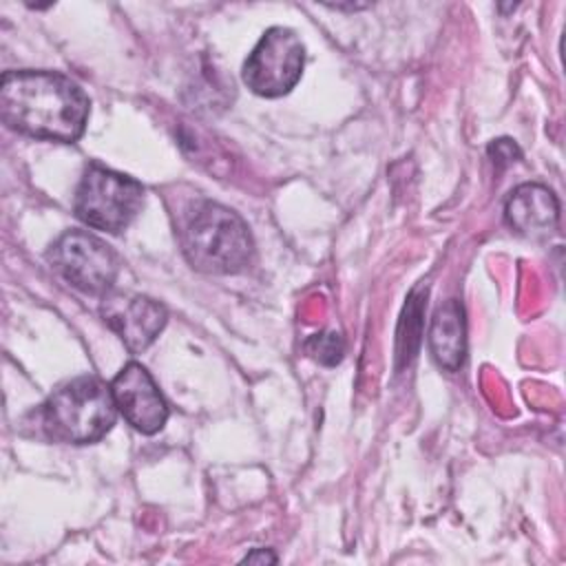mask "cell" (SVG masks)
Returning a JSON list of instances; mask_svg holds the SVG:
<instances>
[{
	"label": "cell",
	"mask_w": 566,
	"mask_h": 566,
	"mask_svg": "<svg viewBox=\"0 0 566 566\" xmlns=\"http://www.w3.org/2000/svg\"><path fill=\"white\" fill-rule=\"evenodd\" d=\"M0 117L22 135L71 144L84 135L88 97L55 71H7L0 80Z\"/></svg>",
	"instance_id": "obj_1"
},
{
	"label": "cell",
	"mask_w": 566,
	"mask_h": 566,
	"mask_svg": "<svg viewBox=\"0 0 566 566\" xmlns=\"http://www.w3.org/2000/svg\"><path fill=\"white\" fill-rule=\"evenodd\" d=\"M179 243L186 261L206 274H237L254 254L248 223L214 201L195 203L181 223Z\"/></svg>",
	"instance_id": "obj_2"
},
{
	"label": "cell",
	"mask_w": 566,
	"mask_h": 566,
	"mask_svg": "<svg viewBox=\"0 0 566 566\" xmlns=\"http://www.w3.org/2000/svg\"><path fill=\"white\" fill-rule=\"evenodd\" d=\"M40 427L53 442L91 444L102 440L117 418L111 385L80 376L57 387L40 407Z\"/></svg>",
	"instance_id": "obj_3"
},
{
	"label": "cell",
	"mask_w": 566,
	"mask_h": 566,
	"mask_svg": "<svg viewBox=\"0 0 566 566\" xmlns=\"http://www.w3.org/2000/svg\"><path fill=\"white\" fill-rule=\"evenodd\" d=\"M144 206V186L104 166H88L77 184L73 210L82 223L111 234L122 232Z\"/></svg>",
	"instance_id": "obj_4"
},
{
	"label": "cell",
	"mask_w": 566,
	"mask_h": 566,
	"mask_svg": "<svg viewBox=\"0 0 566 566\" xmlns=\"http://www.w3.org/2000/svg\"><path fill=\"white\" fill-rule=\"evenodd\" d=\"M305 49L287 27L268 29L243 62L245 86L261 97H281L301 80Z\"/></svg>",
	"instance_id": "obj_5"
},
{
	"label": "cell",
	"mask_w": 566,
	"mask_h": 566,
	"mask_svg": "<svg viewBox=\"0 0 566 566\" xmlns=\"http://www.w3.org/2000/svg\"><path fill=\"white\" fill-rule=\"evenodd\" d=\"M60 276L84 294L104 296L119 274V259L99 237L86 230L64 232L49 250Z\"/></svg>",
	"instance_id": "obj_6"
},
{
	"label": "cell",
	"mask_w": 566,
	"mask_h": 566,
	"mask_svg": "<svg viewBox=\"0 0 566 566\" xmlns=\"http://www.w3.org/2000/svg\"><path fill=\"white\" fill-rule=\"evenodd\" d=\"M99 314L133 354L144 352L168 321V312L161 303L119 290H108L102 296Z\"/></svg>",
	"instance_id": "obj_7"
},
{
	"label": "cell",
	"mask_w": 566,
	"mask_h": 566,
	"mask_svg": "<svg viewBox=\"0 0 566 566\" xmlns=\"http://www.w3.org/2000/svg\"><path fill=\"white\" fill-rule=\"evenodd\" d=\"M111 391L117 411L133 429L150 436L166 424L168 405L159 394V387L155 385L153 376L142 363H126L113 378Z\"/></svg>",
	"instance_id": "obj_8"
},
{
	"label": "cell",
	"mask_w": 566,
	"mask_h": 566,
	"mask_svg": "<svg viewBox=\"0 0 566 566\" xmlns=\"http://www.w3.org/2000/svg\"><path fill=\"white\" fill-rule=\"evenodd\" d=\"M504 219L517 234L548 237L559 221L557 197L542 184H522L506 197Z\"/></svg>",
	"instance_id": "obj_9"
},
{
	"label": "cell",
	"mask_w": 566,
	"mask_h": 566,
	"mask_svg": "<svg viewBox=\"0 0 566 566\" xmlns=\"http://www.w3.org/2000/svg\"><path fill=\"white\" fill-rule=\"evenodd\" d=\"M429 349L436 363L449 371L462 367L467 356L464 310L455 298H449L433 314L429 329Z\"/></svg>",
	"instance_id": "obj_10"
},
{
	"label": "cell",
	"mask_w": 566,
	"mask_h": 566,
	"mask_svg": "<svg viewBox=\"0 0 566 566\" xmlns=\"http://www.w3.org/2000/svg\"><path fill=\"white\" fill-rule=\"evenodd\" d=\"M305 352L323 365H336L343 358L345 343L336 332H321L310 336V340L305 343Z\"/></svg>",
	"instance_id": "obj_11"
},
{
	"label": "cell",
	"mask_w": 566,
	"mask_h": 566,
	"mask_svg": "<svg viewBox=\"0 0 566 566\" xmlns=\"http://www.w3.org/2000/svg\"><path fill=\"white\" fill-rule=\"evenodd\" d=\"M489 157L495 166H509L520 157V148L511 139H495L489 144Z\"/></svg>",
	"instance_id": "obj_12"
},
{
	"label": "cell",
	"mask_w": 566,
	"mask_h": 566,
	"mask_svg": "<svg viewBox=\"0 0 566 566\" xmlns=\"http://www.w3.org/2000/svg\"><path fill=\"white\" fill-rule=\"evenodd\" d=\"M243 562H276V557L272 555V553H268V551H263V548H256V551H252L250 555H245V559Z\"/></svg>",
	"instance_id": "obj_13"
}]
</instances>
